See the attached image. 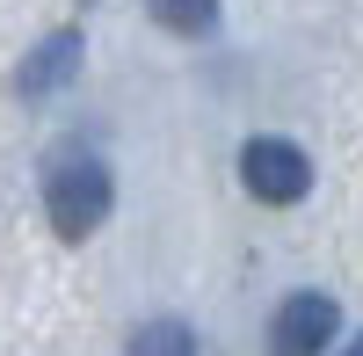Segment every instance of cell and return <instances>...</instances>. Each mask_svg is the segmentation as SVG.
Returning a JSON list of instances; mask_svg holds the SVG:
<instances>
[{
	"instance_id": "6da1fadb",
	"label": "cell",
	"mask_w": 363,
	"mask_h": 356,
	"mask_svg": "<svg viewBox=\"0 0 363 356\" xmlns=\"http://www.w3.org/2000/svg\"><path fill=\"white\" fill-rule=\"evenodd\" d=\"M109 204H116V182H109V167L95 153H66L44 174V218H51L58 240H87L109 218Z\"/></svg>"
},
{
	"instance_id": "3957f363",
	"label": "cell",
	"mask_w": 363,
	"mask_h": 356,
	"mask_svg": "<svg viewBox=\"0 0 363 356\" xmlns=\"http://www.w3.org/2000/svg\"><path fill=\"white\" fill-rule=\"evenodd\" d=\"M335 335H342V306L327 291H291L269 320V356H320L335 349Z\"/></svg>"
},
{
	"instance_id": "5b68a950",
	"label": "cell",
	"mask_w": 363,
	"mask_h": 356,
	"mask_svg": "<svg viewBox=\"0 0 363 356\" xmlns=\"http://www.w3.org/2000/svg\"><path fill=\"white\" fill-rule=\"evenodd\" d=\"M131 356H196V328L189 320H145L131 335Z\"/></svg>"
},
{
	"instance_id": "52a82bcc",
	"label": "cell",
	"mask_w": 363,
	"mask_h": 356,
	"mask_svg": "<svg viewBox=\"0 0 363 356\" xmlns=\"http://www.w3.org/2000/svg\"><path fill=\"white\" fill-rule=\"evenodd\" d=\"M342 356H363V335H356V342H349V349H342Z\"/></svg>"
},
{
	"instance_id": "277c9868",
	"label": "cell",
	"mask_w": 363,
	"mask_h": 356,
	"mask_svg": "<svg viewBox=\"0 0 363 356\" xmlns=\"http://www.w3.org/2000/svg\"><path fill=\"white\" fill-rule=\"evenodd\" d=\"M73 73H80V29H51V37L22 58L15 95H22V102H44V95H58V87H66Z\"/></svg>"
},
{
	"instance_id": "8992f818",
	"label": "cell",
	"mask_w": 363,
	"mask_h": 356,
	"mask_svg": "<svg viewBox=\"0 0 363 356\" xmlns=\"http://www.w3.org/2000/svg\"><path fill=\"white\" fill-rule=\"evenodd\" d=\"M153 8L160 29H174V37H203L211 22H218V0H145Z\"/></svg>"
},
{
	"instance_id": "7a4b0ae2",
	"label": "cell",
	"mask_w": 363,
	"mask_h": 356,
	"mask_svg": "<svg viewBox=\"0 0 363 356\" xmlns=\"http://www.w3.org/2000/svg\"><path fill=\"white\" fill-rule=\"evenodd\" d=\"M240 182H247L255 204H298L313 189V160L291 138H247L240 145Z\"/></svg>"
}]
</instances>
